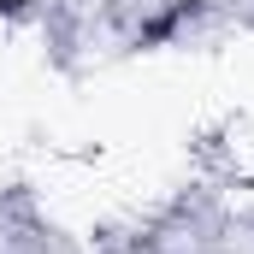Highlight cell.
<instances>
[{"label": "cell", "mask_w": 254, "mask_h": 254, "mask_svg": "<svg viewBox=\"0 0 254 254\" xmlns=\"http://www.w3.org/2000/svg\"><path fill=\"white\" fill-rule=\"evenodd\" d=\"M24 6H30V0H0V12H24Z\"/></svg>", "instance_id": "2"}, {"label": "cell", "mask_w": 254, "mask_h": 254, "mask_svg": "<svg viewBox=\"0 0 254 254\" xmlns=\"http://www.w3.org/2000/svg\"><path fill=\"white\" fill-rule=\"evenodd\" d=\"M195 6L190 0H184V6H172V12H166V18H154V24H148V30H142V42H166V36H172V30H178V24H184V18H190Z\"/></svg>", "instance_id": "1"}]
</instances>
